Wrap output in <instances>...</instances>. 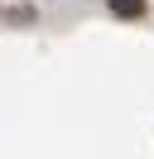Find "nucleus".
Wrapping results in <instances>:
<instances>
[{"instance_id": "nucleus-1", "label": "nucleus", "mask_w": 154, "mask_h": 159, "mask_svg": "<svg viewBox=\"0 0 154 159\" xmlns=\"http://www.w3.org/2000/svg\"><path fill=\"white\" fill-rule=\"evenodd\" d=\"M111 10L125 15V20H140V15H144V0H111Z\"/></svg>"}]
</instances>
